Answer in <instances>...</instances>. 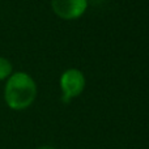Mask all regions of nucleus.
<instances>
[{"instance_id":"7ed1b4c3","label":"nucleus","mask_w":149,"mask_h":149,"mask_svg":"<svg viewBox=\"0 0 149 149\" xmlns=\"http://www.w3.org/2000/svg\"><path fill=\"white\" fill-rule=\"evenodd\" d=\"M51 7L63 20H76L86 12L88 0H51Z\"/></svg>"},{"instance_id":"20e7f679","label":"nucleus","mask_w":149,"mask_h":149,"mask_svg":"<svg viewBox=\"0 0 149 149\" xmlns=\"http://www.w3.org/2000/svg\"><path fill=\"white\" fill-rule=\"evenodd\" d=\"M13 73V65L7 58L0 56V81L7 80Z\"/></svg>"},{"instance_id":"f257e3e1","label":"nucleus","mask_w":149,"mask_h":149,"mask_svg":"<svg viewBox=\"0 0 149 149\" xmlns=\"http://www.w3.org/2000/svg\"><path fill=\"white\" fill-rule=\"evenodd\" d=\"M37 84L26 72H13L7 79L4 88V101L15 111L26 110L37 98Z\"/></svg>"},{"instance_id":"f03ea898","label":"nucleus","mask_w":149,"mask_h":149,"mask_svg":"<svg viewBox=\"0 0 149 149\" xmlns=\"http://www.w3.org/2000/svg\"><path fill=\"white\" fill-rule=\"evenodd\" d=\"M85 76L80 70L70 68L60 76V89L63 93V100L70 102L71 100L79 97L85 89Z\"/></svg>"},{"instance_id":"39448f33","label":"nucleus","mask_w":149,"mask_h":149,"mask_svg":"<svg viewBox=\"0 0 149 149\" xmlns=\"http://www.w3.org/2000/svg\"><path fill=\"white\" fill-rule=\"evenodd\" d=\"M38 149H56V148L50 147V145H43V147H41V148H38Z\"/></svg>"}]
</instances>
